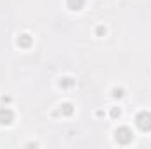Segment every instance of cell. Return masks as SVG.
Segmentation results:
<instances>
[{
    "instance_id": "obj_1",
    "label": "cell",
    "mask_w": 151,
    "mask_h": 149,
    "mask_svg": "<svg viewBox=\"0 0 151 149\" xmlns=\"http://www.w3.org/2000/svg\"><path fill=\"white\" fill-rule=\"evenodd\" d=\"M137 126L141 130H144V132L151 130V114L150 112H141L137 116Z\"/></svg>"
},
{
    "instance_id": "obj_2",
    "label": "cell",
    "mask_w": 151,
    "mask_h": 149,
    "mask_svg": "<svg viewBox=\"0 0 151 149\" xmlns=\"http://www.w3.org/2000/svg\"><path fill=\"white\" fill-rule=\"evenodd\" d=\"M116 139H118V142H121V144H128V142L132 140V133H130L128 128H119V130L116 132Z\"/></svg>"
},
{
    "instance_id": "obj_3",
    "label": "cell",
    "mask_w": 151,
    "mask_h": 149,
    "mask_svg": "<svg viewBox=\"0 0 151 149\" xmlns=\"http://www.w3.org/2000/svg\"><path fill=\"white\" fill-rule=\"evenodd\" d=\"M11 119H12V112L9 109H2L0 111V123H11Z\"/></svg>"
},
{
    "instance_id": "obj_4",
    "label": "cell",
    "mask_w": 151,
    "mask_h": 149,
    "mask_svg": "<svg viewBox=\"0 0 151 149\" xmlns=\"http://www.w3.org/2000/svg\"><path fill=\"white\" fill-rule=\"evenodd\" d=\"M83 2H84V0H69V7L74 9V11H79V9L83 7Z\"/></svg>"
},
{
    "instance_id": "obj_5",
    "label": "cell",
    "mask_w": 151,
    "mask_h": 149,
    "mask_svg": "<svg viewBox=\"0 0 151 149\" xmlns=\"http://www.w3.org/2000/svg\"><path fill=\"white\" fill-rule=\"evenodd\" d=\"M19 40H21V44H23V46H28V44H30V39H28V35H21V39H19Z\"/></svg>"
}]
</instances>
